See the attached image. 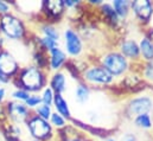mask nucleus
<instances>
[{"instance_id":"f257e3e1","label":"nucleus","mask_w":153,"mask_h":141,"mask_svg":"<svg viewBox=\"0 0 153 141\" xmlns=\"http://www.w3.org/2000/svg\"><path fill=\"white\" fill-rule=\"evenodd\" d=\"M48 81L49 72L30 63L22 67L19 73L11 83L14 88H22L30 94H39L48 85Z\"/></svg>"},{"instance_id":"f03ea898","label":"nucleus","mask_w":153,"mask_h":141,"mask_svg":"<svg viewBox=\"0 0 153 141\" xmlns=\"http://www.w3.org/2000/svg\"><path fill=\"white\" fill-rule=\"evenodd\" d=\"M0 31L5 39L10 42H24L27 37L30 38L25 20L16 11L0 17Z\"/></svg>"},{"instance_id":"7ed1b4c3","label":"nucleus","mask_w":153,"mask_h":141,"mask_svg":"<svg viewBox=\"0 0 153 141\" xmlns=\"http://www.w3.org/2000/svg\"><path fill=\"white\" fill-rule=\"evenodd\" d=\"M100 65H102L106 70L108 71L115 79L122 78L131 71H133V63L129 62L125 56H122L116 49L108 50L103 52L96 61Z\"/></svg>"},{"instance_id":"20e7f679","label":"nucleus","mask_w":153,"mask_h":141,"mask_svg":"<svg viewBox=\"0 0 153 141\" xmlns=\"http://www.w3.org/2000/svg\"><path fill=\"white\" fill-rule=\"evenodd\" d=\"M81 81L90 88H107L115 83V78L99 63H90L81 72Z\"/></svg>"},{"instance_id":"39448f33","label":"nucleus","mask_w":153,"mask_h":141,"mask_svg":"<svg viewBox=\"0 0 153 141\" xmlns=\"http://www.w3.org/2000/svg\"><path fill=\"white\" fill-rule=\"evenodd\" d=\"M25 127L27 133L30 134L32 140L38 141H55L56 140V131L52 128L49 121L37 116L36 114H31L27 121L25 122Z\"/></svg>"},{"instance_id":"423d86ee","label":"nucleus","mask_w":153,"mask_h":141,"mask_svg":"<svg viewBox=\"0 0 153 141\" xmlns=\"http://www.w3.org/2000/svg\"><path fill=\"white\" fill-rule=\"evenodd\" d=\"M61 43L69 59H77L84 52V38L73 26H68L63 30Z\"/></svg>"},{"instance_id":"0eeeda50","label":"nucleus","mask_w":153,"mask_h":141,"mask_svg":"<svg viewBox=\"0 0 153 141\" xmlns=\"http://www.w3.org/2000/svg\"><path fill=\"white\" fill-rule=\"evenodd\" d=\"M22 65L16 56L6 47L0 50V83L1 85L8 84L17 77Z\"/></svg>"},{"instance_id":"6e6552de","label":"nucleus","mask_w":153,"mask_h":141,"mask_svg":"<svg viewBox=\"0 0 153 141\" xmlns=\"http://www.w3.org/2000/svg\"><path fill=\"white\" fill-rule=\"evenodd\" d=\"M152 111L153 97L149 94H140L129 97L123 109L125 117L128 120H132L140 114H151Z\"/></svg>"},{"instance_id":"1a4fd4ad","label":"nucleus","mask_w":153,"mask_h":141,"mask_svg":"<svg viewBox=\"0 0 153 141\" xmlns=\"http://www.w3.org/2000/svg\"><path fill=\"white\" fill-rule=\"evenodd\" d=\"M65 13H67V10L64 7L63 0L40 1L39 16L42 18V22H48L56 25V23H58L64 17Z\"/></svg>"},{"instance_id":"9d476101","label":"nucleus","mask_w":153,"mask_h":141,"mask_svg":"<svg viewBox=\"0 0 153 141\" xmlns=\"http://www.w3.org/2000/svg\"><path fill=\"white\" fill-rule=\"evenodd\" d=\"M131 14L141 26H151L153 20V1L135 0L131 1Z\"/></svg>"},{"instance_id":"9b49d317","label":"nucleus","mask_w":153,"mask_h":141,"mask_svg":"<svg viewBox=\"0 0 153 141\" xmlns=\"http://www.w3.org/2000/svg\"><path fill=\"white\" fill-rule=\"evenodd\" d=\"M4 107L6 110L7 120L16 125H25V122L32 114V111L25 106V103L17 102L13 100H7L4 103Z\"/></svg>"},{"instance_id":"f8f14e48","label":"nucleus","mask_w":153,"mask_h":141,"mask_svg":"<svg viewBox=\"0 0 153 141\" xmlns=\"http://www.w3.org/2000/svg\"><path fill=\"white\" fill-rule=\"evenodd\" d=\"M116 50L122 56H125L129 62H132L133 64L141 63L140 51H139V44H138V40L135 38H132V37H122L117 42Z\"/></svg>"},{"instance_id":"ddd939ff","label":"nucleus","mask_w":153,"mask_h":141,"mask_svg":"<svg viewBox=\"0 0 153 141\" xmlns=\"http://www.w3.org/2000/svg\"><path fill=\"white\" fill-rule=\"evenodd\" d=\"M48 61H49L48 71L49 73H51V72L64 70L67 63L69 62V57L63 50V47L59 45L48 52Z\"/></svg>"},{"instance_id":"4468645a","label":"nucleus","mask_w":153,"mask_h":141,"mask_svg":"<svg viewBox=\"0 0 153 141\" xmlns=\"http://www.w3.org/2000/svg\"><path fill=\"white\" fill-rule=\"evenodd\" d=\"M48 85L55 91V94L64 95V93L68 89V73H67V71L61 70L49 73Z\"/></svg>"},{"instance_id":"2eb2a0df","label":"nucleus","mask_w":153,"mask_h":141,"mask_svg":"<svg viewBox=\"0 0 153 141\" xmlns=\"http://www.w3.org/2000/svg\"><path fill=\"white\" fill-rule=\"evenodd\" d=\"M97 10H99V12H100V14L102 16V18H103V20L108 24V25H111L112 27H119L120 25H121V20H120V18L117 17V14H116V12L114 11V8H113V6H112V4L111 2H102L99 7H97Z\"/></svg>"},{"instance_id":"dca6fc26","label":"nucleus","mask_w":153,"mask_h":141,"mask_svg":"<svg viewBox=\"0 0 153 141\" xmlns=\"http://www.w3.org/2000/svg\"><path fill=\"white\" fill-rule=\"evenodd\" d=\"M0 131L6 141H22L23 128L20 125H16L10 121H6L0 126Z\"/></svg>"},{"instance_id":"f3484780","label":"nucleus","mask_w":153,"mask_h":141,"mask_svg":"<svg viewBox=\"0 0 153 141\" xmlns=\"http://www.w3.org/2000/svg\"><path fill=\"white\" fill-rule=\"evenodd\" d=\"M53 111L58 113L59 115H62L67 121H71L73 120V113L70 109V105L68 102V100L64 97V95L62 94H56L55 99H53V103H52Z\"/></svg>"},{"instance_id":"a211bd4d","label":"nucleus","mask_w":153,"mask_h":141,"mask_svg":"<svg viewBox=\"0 0 153 141\" xmlns=\"http://www.w3.org/2000/svg\"><path fill=\"white\" fill-rule=\"evenodd\" d=\"M37 35L50 38V39H52L57 43L62 42V33L59 32V29L55 24H51V23H48V22H42L40 20V23L38 24V33Z\"/></svg>"},{"instance_id":"6ab92c4d","label":"nucleus","mask_w":153,"mask_h":141,"mask_svg":"<svg viewBox=\"0 0 153 141\" xmlns=\"http://www.w3.org/2000/svg\"><path fill=\"white\" fill-rule=\"evenodd\" d=\"M91 97V88L83 81H78L74 89V100L77 105L83 106L89 102Z\"/></svg>"},{"instance_id":"aec40b11","label":"nucleus","mask_w":153,"mask_h":141,"mask_svg":"<svg viewBox=\"0 0 153 141\" xmlns=\"http://www.w3.org/2000/svg\"><path fill=\"white\" fill-rule=\"evenodd\" d=\"M139 44V51H140V58L141 62H151L153 61V42L150 37L144 32V35L138 40Z\"/></svg>"},{"instance_id":"412c9836","label":"nucleus","mask_w":153,"mask_h":141,"mask_svg":"<svg viewBox=\"0 0 153 141\" xmlns=\"http://www.w3.org/2000/svg\"><path fill=\"white\" fill-rule=\"evenodd\" d=\"M112 6L121 22L127 20L131 16V1L129 0H113Z\"/></svg>"},{"instance_id":"4be33fe9","label":"nucleus","mask_w":153,"mask_h":141,"mask_svg":"<svg viewBox=\"0 0 153 141\" xmlns=\"http://www.w3.org/2000/svg\"><path fill=\"white\" fill-rule=\"evenodd\" d=\"M133 126L140 131H152L153 116L152 114H140L131 120Z\"/></svg>"},{"instance_id":"5701e85b","label":"nucleus","mask_w":153,"mask_h":141,"mask_svg":"<svg viewBox=\"0 0 153 141\" xmlns=\"http://www.w3.org/2000/svg\"><path fill=\"white\" fill-rule=\"evenodd\" d=\"M141 69H140V76L143 81L147 84L153 85V61L151 62H141Z\"/></svg>"},{"instance_id":"b1692460","label":"nucleus","mask_w":153,"mask_h":141,"mask_svg":"<svg viewBox=\"0 0 153 141\" xmlns=\"http://www.w3.org/2000/svg\"><path fill=\"white\" fill-rule=\"evenodd\" d=\"M49 122H50V125L52 126V128H53L56 132L63 129L64 127H67V126L69 125V121H67L62 115H59V114L56 113V111H53V113L51 114V116H50V119H49Z\"/></svg>"},{"instance_id":"393cba45","label":"nucleus","mask_w":153,"mask_h":141,"mask_svg":"<svg viewBox=\"0 0 153 141\" xmlns=\"http://www.w3.org/2000/svg\"><path fill=\"white\" fill-rule=\"evenodd\" d=\"M29 96H30V93H27L26 90H24L22 88H13V90L10 93L11 100L22 102V103H25V101L29 99Z\"/></svg>"},{"instance_id":"a878e982","label":"nucleus","mask_w":153,"mask_h":141,"mask_svg":"<svg viewBox=\"0 0 153 141\" xmlns=\"http://www.w3.org/2000/svg\"><path fill=\"white\" fill-rule=\"evenodd\" d=\"M33 114H36L37 116L39 117H42V119H44V120H46V121H49V119H50V116H51V114L53 113V108L52 106H48V105H44V103H40L33 111H32Z\"/></svg>"},{"instance_id":"bb28decb","label":"nucleus","mask_w":153,"mask_h":141,"mask_svg":"<svg viewBox=\"0 0 153 141\" xmlns=\"http://www.w3.org/2000/svg\"><path fill=\"white\" fill-rule=\"evenodd\" d=\"M39 95H40V99H42V103H44V105H48V106H52V103H53V99H55V91L49 87V85H46L40 93H39Z\"/></svg>"},{"instance_id":"cd10ccee","label":"nucleus","mask_w":153,"mask_h":141,"mask_svg":"<svg viewBox=\"0 0 153 141\" xmlns=\"http://www.w3.org/2000/svg\"><path fill=\"white\" fill-rule=\"evenodd\" d=\"M40 103H42V99H40L39 94H30L29 99L25 101V106L27 107L31 111H33Z\"/></svg>"},{"instance_id":"c85d7f7f","label":"nucleus","mask_w":153,"mask_h":141,"mask_svg":"<svg viewBox=\"0 0 153 141\" xmlns=\"http://www.w3.org/2000/svg\"><path fill=\"white\" fill-rule=\"evenodd\" d=\"M64 7L67 11H73V10H78L82 6V2L79 0H63Z\"/></svg>"},{"instance_id":"c756f323","label":"nucleus","mask_w":153,"mask_h":141,"mask_svg":"<svg viewBox=\"0 0 153 141\" xmlns=\"http://www.w3.org/2000/svg\"><path fill=\"white\" fill-rule=\"evenodd\" d=\"M12 8H13L12 7V2L5 1V0H0V17L12 12Z\"/></svg>"},{"instance_id":"7c9ffc66","label":"nucleus","mask_w":153,"mask_h":141,"mask_svg":"<svg viewBox=\"0 0 153 141\" xmlns=\"http://www.w3.org/2000/svg\"><path fill=\"white\" fill-rule=\"evenodd\" d=\"M120 141H140L137 133H133V132H128V133H123L121 135V139Z\"/></svg>"},{"instance_id":"2f4dec72","label":"nucleus","mask_w":153,"mask_h":141,"mask_svg":"<svg viewBox=\"0 0 153 141\" xmlns=\"http://www.w3.org/2000/svg\"><path fill=\"white\" fill-rule=\"evenodd\" d=\"M6 97H7V89H6V87L0 85V106H2L7 101Z\"/></svg>"},{"instance_id":"473e14b6","label":"nucleus","mask_w":153,"mask_h":141,"mask_svg":"<svg viewBox=\"0 0 153 141\" xmlns=\"http://www.w3.org/2000/svg\"><path fill=\"white\" fill-rule=\"evenodd\" d=\"M145 33L150 37V39L153 42V26H149V29H147V31H145Z\"/></svg>"},{"instance_id":"72a5a7b5","label":"nucleus","mask_w":153,"mask_h":141,"mask_svg":"<svg viewBox=\"0 0 153 141\" xmlns=\"http://www.w3.org/2000/svg\"><path fill=\"white\" fill-rule=\"evenodd\" d=\"M5 44H6V39H5V37L2 36L1 31H0V50L5 47Z\"/></svg>"},{"instance_id":"f704fd0d","label":"nucleus","mask_w":153,"mask_h":141,"mask_svg":"<svg viewBox=\"0 0 153 141\" xmlns=\"http://www.w3.org/2000/svg\"><path fill=\"white\" fill-rule=\"evenodd\" d=\"M105 141H117V140L115 139L114 137H112V135H109V137H107V138L105 139Z\"/></svg>"},{"instance_id":"c9c22d12","label":"nucleus","mask_w":153,"mask_h":141,"mask_svg":"<svg viewBox=\"0 0 153 141\" xmlns=\"http://www.w3.org/2000/svg\"><path fill=\"white\" fill-rule=\"evenodd\" d=\"M31 141H38V140H32V139H31Z\"/></svg>"},{"instance_id":"e433bc0d","label":"nucleus","mask_w":153,"mask_h":141,"mask_svg":"<svg viewBox=\"0 0 153 141\" xmlns=\"http://www.w3.org/2000/svg\"><path fill=\"white\" fill-rule=\"evenodd\" d=\"M55 141H56V140H55Z\"/></svg>"}]
</instances>
